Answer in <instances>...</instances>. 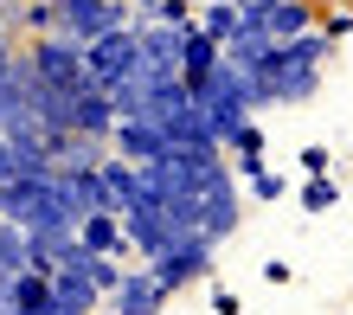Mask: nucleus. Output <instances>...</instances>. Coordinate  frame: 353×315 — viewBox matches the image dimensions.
Masks as SVG:
<instances>
[{"instance_id": "obj_1", "label": "nucleus", "mask_w": 353, "mask_h": 315, "mask_svg": "<svg viewBox=\"0 0 353 315\" xmlns=\"http://www.w3.org/2000/svg\"><path fill=\"white\" fill-rule=\"evenodd\" d=\"M327 52H334L327 32H296V39H283V46H270V65L257 77H244L251 84V110L257 103H302V97H315Z\"/></svg>"}, {"instance_id": "obj_2", "label": "nucleus", "mask_w": 353, "mask_h": 315, "mask_svg": "<svg viewBox=\"0 0 353 315\" xmlns=\"http://www.w3.org/2000/svg\"><path fill=\"white\" fill-rule=\"evenodd\" d=\"M19 65H26L32 84H46V90H65V97H77V90L90 84V77H84V46H77V39H65V32L32 39Z\"/></svg>"}, {"instance_id": "obj_3", "label": "nucleus", "mask_w": 353, "mask_h": 315, "mask_svg": "<svg viewBox=\"0 0 353 315\" xmlns=\"http://www.w3.org/2000/svg\"><path fill=\"white\" fill-rule=\"evenodd\" d=\"M193 206H199V232L212 238V245L238 232V213H244V206H238V187H232V167H225V161H212V167L199 174Z\"/></svg>"}, {"instance_id": "obj_4", "label": "nucleus", "mask_w": 353, "mask_h": 315, "mask_svg": "<svg viewBox=\"0 0 353 315\" xmlns=\"http://www.w3.org/2000/svg\"><path fill=\"white\" fill-rule=\"evenodd\" d=\"M148 270H154V283L174 296L180 283H193V277H205V270H212V238H205V232H186V238H174L168 251H161Z\"/></svg>"}, {"instance_id": "obj_5", "label": "nucleus", "mask_w": 353, "mask_h": 315, "mask_svg": "<svg viewBox=\"0 0 353 315\" xmlns=\"http://www.w3.org/2000/svg\"><path fill=\"white\" fill-rule=\"evenodd\" d=\"M129 26V7L122 0H58V32L77 39V46H90V39Z\"/></svg>"}, {"instance_id": "obj_6", "label": "nucleus", "mask_w": 353, "mask_h": 315, "mask_svg": "<svg viewBox=\"0 0 353 315\" xmlns=\"http://www.w3.org/2000/svg\"><path fill=\"white\" fill-rule=\"evenodd\" d=\"M135 71V26H116L84 46V77L97 84V90H110V84H122Z\"/></svg>"}, {"instance_id": "obj_7", "label": "nucleus", "mask_w": 353, "mask_h": 315, "mask_svg": "<svg viewBox=\"0 0 353 315\" xmlns=\"http://www.w3.org/2000/svg\"><path fill=\"white\" fill-rule=\"evenodd\" d=\"M110 149H116V161H135L141 167V161H161L174 142L161 135V122H148V116H122L116 129H110Z\"/></svg>"}, {"instance_id": "obj_8", "label": "nucleus", "mask_w": 353, "mask_h": 315, "mask_svg": "<svg viewBox=\"0 0 353 315\" xmlns=\"http://www.w3.org/2000/svg\"><path fill=\"white\" fill-rule=\"evenodd\" d=\"M0 303H7V315H52V270H19V277L0 283Z\"/></svg>"}, {"instance_id": "obj_9", "label": "nucleus", "mask_w": 353, "mask_h": 315, "mask_svg": "<svg viewBox=\"0 0 353 315\" xmlns=\"http://www.w3.org/2000/svg\"><path fill=\"white\" fill-rule=\"evenodd\" d=\"M168 289L154 283V270H122V283L110 289V315H161Z\"/></svg>"}, {"instance_id": "obj_10", "label": "nucleus", "mask_w": 353, "mask_h": 315, "mask_svg": "<svg viewBox=\"0 0 353 315\" xmlns=\"http://www.w3.org/2000/svg\"><path fill=\"white\" fill-rule=\"evenodd\" d=\"M71 129H77V135L110 142V129H116V110H110V97H103L97 84H84V90L71 97Z\"/></svg>"}, {"instance_id": "obj_11", "label": "nucleus", "mask_w": 353, "mask_h": 315, "mask_svg": "<svg viewBox=\"0 0 353 315\" xmlns=\"http://www.w3.org/2000/svg\"><path fill=\"white\" fill-rule=\"evenodd\" d=\"M103 149H110V142H97V135H52V167H65V174H90V167H103V161H110V155H103Z\"/></svg>"}, {"instance_id": "obj_12", "label": "nucleus", "mask_w": 353, "mask_h": 315, "mask_svg": "<svg viewBox=\"0 0 353 315\" xmlns=\"http://www.w3.org/2000/svg\"><path fill=\"white\" fill-rule=\"evenodd\" d=\"M52 303L58 315H97V283L84 270H52Z\"/></svg>"}, {"instance_id": "obj_13", "label": "nucleus", "mask_w": 353, "mask_h": 315, "mask_svg": "<svg viewBox=\"0 0 353 315\" xmlns=\"http://www.w3.org/2000/svg\"><path fill=\"white\" fill-rule=\"evenodd\" d=\"M77 245H84V251H97V258H122V251H129V245H122V219L116 213H90V219H77V232H71Z\"/></svg>"}, {"instance_id": "obj_14", "label": "nucleus", "mask_w": 353, "mask_h": 315, "mask_svg": "<svg viewBox=\"0 0 353 315\" xmlns=\"http://www.w3.org/2000/svg\"><path fill=\"white\" fill-rule=\"evenodd\" d=\"M97 174H103V187H110L116 213H122V206H135V200H141V174H135V161H103Z\"/></svg>"}, {"instance_id": "obj_15", "label": "nucleus", "mask_w": 353, "mask_h": 315, "mask_svg": "<svg viewBox=\"0 0 353 315\" xmlns=\"http://www.w3.org/2000/svg\"><path fill=\"white\" fill-rule=\"evenodd\" d=\"M263 32L276 39V46H283V39H296V32H308V7H302V0H270Z\"/></svg>"}, {"instance_id": "obj_16", "label": "nucleus", "mask_w": 353, "mask_h": 315, "mask_svg": "<svg viewBox=\"0 0 353 315\" xmlns=\"http://www.w3.org/2000/svg\"><path fill=\"white\" fill-rule=\"evenodd\" d=\"M19 270H32V258H26V232L0 219V283H7V277H19Z\"/></svg>"}, {"instance_id": "obj_17", "label": "nucleus", "mask_w": 353, "mask_h": 315, "mask_svg": "<svg viewBox=\"0 0 353 315\" xmlns=\"http://www.w3.org/2000/svg\"><path fill=\"white\" fill-rule=\"evenodd\" d=\"M199 32L212 39V46H225V39L238 32V0H212V7L199 13Z\"/></svg>"}, {"instance_id": "obj_18", "label": "nucleus", "mask_w": 353, "mask_h": 315, "mask_svg": "<svg viewBox=\"0 0 353 315\" xmlns=\"http://www.w3.org/2000/svg\"><path fill=\"white\" fill-rule=\"evenodd\" d=\"M225 149L238 155V167H244V174H257V167H263V129H257V122H244V129L225 142Z\"/></svg>"}, {"instance_id": "obj_19", "label": "nucleus", "mask_w": 353, "mask_h": 315, "mask_svg": "<svg viewBox=\"0 0 353 315\" xmlns=\"http://www.w3.org/2000/svg\"><path fill=\"white\" fill-rule=\"evenodd\" d=\"M19 19L32 26V39H46V32H58V0H26Z\"/></svg>"}, {"instance_id": "obj_20", "label": "nucleus", "mask_w": 353, "mask_h": 315, "mask_svg": "<svg viewBox=\"0 0 353 315\" xmlns=\"http://www.w3.org/2000/svg\"><path fill=\"white\" fill-rule=\"evenodd\" d=\"M84 277L97 283V296H110V289L122 283V264H116V258H97V251H90V264H84Z\"/></svg>"}, {"instance_id": "obj_21", "label": "nucleus", "mask_w": 353, "mask_h": 315, "mask_svg": "<svg viewBox=\"0 0 353 315\" xmlns=\"http://www.w3.org/2000/svg\"><path fill=\"white\" fill-rule=\"evenodd\" d=\"M334 200H341V187H334V180H308V193H302V206H308V213H327Z\"/></svg>"}, {"instance_id": "obj_22", "label": "nucleus", "mask_w": 353, "mask_h": 315, "mask_svg": "<svg viewBox=\"0 0 353 315\" xmlns=\"http://www.w3.org/2000/svg\"><path fill=\"white\" fill-rule=\"evenodd\" d=\"M251 193H257V200H276V193H283V174H270V167H257V174H251Z\"/></svg>"}, {"instance_id": "obj_23", "label": "nucleus", "mask_w": 353, "mask_h": 315, "mask_svg": "<svg viewBox=\"0 0 353 315\" xmlns=\"http://www.w3.org/2000/svg\"><path fill=\"white\" fill-rule=\"evenodd\" d=\"M327 167H334V155H327V149H302V174H327Z\"/></svg>"}, {"instance_id": "obj_24", "label": "nucleus", "mask_w": 353, "mask_h": 315, "mask_svg": "<svg viewBox=\"0 0 353 315\" xmlns=\"http://www.w3.org/2000/svg\"><path fill=\"white\" fill-rule=\"evenodd\" d=\"M7 19H13V7H0V39H7Z\"/></svg>"}, {"instance_id": "obj_25", "label": "nucleus", "mask_w": 353, "mask_h": 315, "mask_svg": "<svg viewBox=\"0 0 353 315\" xmlns=\"http://www.w3.org/2000/svg\"><path fill=\"white\" fill-rule=\"evenodd\" d=\"M0 315H7V303H0Z\"/></svg>"}]
</instances>
